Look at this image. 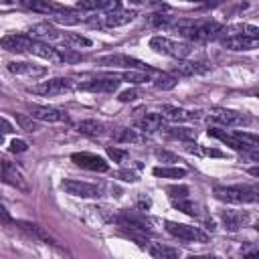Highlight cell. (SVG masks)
Wrapping results in <instances>:
<instances>
[{"mask_svg": "<svg viewBox=\"0 0 259 259\" xmlns=\"http://www.w3.org/2000/svg\"><path fill=\"white\" fill-rule=\"evenodd\" d=\"M172 30H176L186 42H206L221 34L223 26L210 18H178L172 22Z\"/></svg>", "mask_w": 259, "mask_h": 259, "instance_id": "cell-1", "label": "cell"}, {"mask_svg": "<svg viewBox=\"0 0 259 259\" xmlns=\"http://www.w3.org/2000/svg\"><path fill=\"white\" fill-rule=\"evenodd\" d=\"M111 223H115L117 227H121L123 231H130V235L140 241V247H144L142 239L138 237V233L148 235L152 231V221L142 212V210H119L115 214H111Z\"/></svg>", "mask_w": 259, "mask_h": 259, "instance_id": "cell-2", "label": "cell"}, {"mask_svg": "<svg viewBox=\"0 0 259 259\" xmlns=\"http://www.w3.org/2000/svg\"><path fill=\"white\" fill-rule=\"evenodd\" d=\"M214 198L227 204H249L257 200V188L251 184H231V186H217Z\"/></svg>", "mask_w": 259, "mask_h": 259, "instance_id": "cell-3", "label": "cell"}, {"mask_svg": "<svg viewBox=\"0 0 259 259\" xmlns=\"http://www.w3.org/2000/svg\"><path fill=\"white\" fill-rule=\"evenodd\" d=\"M150 49L158 55H166V57H172L178 61L186 59L192 53V45H188L186 40H174V38H168L162 34H156L150 38Z\"/></svg>", "mask_w": 259, "mask_h": 259, "instance_id": "cell-4", "label": "cell"}, {"mask_svg": "<svg viewBox=\"0 0 259 259\" xmlns=\"http://www.w3.org/2000/svg\"><path fill=\"white\" fill-rule=\"evenodd\" d=\"M95 63L101 65V67H113V69H125V71H144V73L154 71L144 61H140L136 57H130V55H123V53H109V55L97 57Z\"/></svg>", "mask_w": 259, "mask_h": 259, "instance_id": "cell-5", "label": "cell"}, {"mask_svg": "<svg viewBox=\"0 0 259 259\" xmlns=\"http://www.w3.org/2000/svg\"><path fill=\"white\" fill-rule=\"evenodd\" d=\"M136 10H123V8H115L109 12H103L99 16H91L87 18V24L93 28H117L123 24H130L136 18Z\"/></svg>", "mask_w": 259, "mask_h": 259, "instance_id": "cell-6", "label": "cell"}, {"mask_svg": "<svg viewBox=\"0 0 259 259\" xmlns=\"http://www.w3.org/2000/svg\"><path fill=\"white\" fill-rule=\"evenodd\" d=\"M166 233H170L174 239L184 241V243H206L208 235L200 229V227H192V225H184V223H174V221H166L164 223Z\"/></svg>", "mask_w": 259, "mask_h": 259, "instance_id": "cell-7", "label": "cell"}, {"mask_svg": "<svg viewBox=\"0 0 259 259\" xmlns=\"http://www.w3.org/2000/svg\"><path fill=\"white\" fill-rule=\"evenodd\" d=\"M61 188L77 198H99L105 190L103 184H93V182H83V180H75V178H65L61 182Z\"/></svg>", "mask_w": 259, "mask_h": 259, "instance_id": "cell-8", "label": "cell"}, {"mask_svg": "<svg viewBox=\"0 0 259 259\" xmlns=\"http://www.w3.org/2000/svg\"><path fill=\"white\" fill-rule=\"evenodd\" d=\"M208 117L221 125H227V127H243V125H249L251 123V117L247 113H241V111H235V109H227V107H214L208 111Z\"/></svg>", "mask_w": 259, "mask_h": 259, "instance_id": "cell-9", "label": "cell"}, {"mask_svg": "<svg viewBox=\"0 0 259 259\" xmlns=\"http://www.w3.org/2000/svg\"><path fill=\"white\" fill-rule=\"evenodd\" d=\"M75 85L71 79H65V77H53L49 81H40L32 87H28L30 93H36V95H42V97H51V95H63L67 91H71Z\"/></svg>", "mask_w": 259, "mask_h": 259, "instance_id": "cell-10", "label": "cell"}, {"mask_svg": "<svg viewBox=\"0 0 259 259\" xmlns=\"http://www.w3.org/2000/svg\"><path fill=\"white\" fill-rule=\"evenodd\" d=\"M79 91H91V93H113L119 87V79L115 75H105V77H95L89 81H81L75 85Z\"/></svg>", "mask_w": 259, "mask_h": 259, "instance_id": "cell-11", "label": "cell"}, {"mask_svg": "<svg viewBox=\"0 0 259 259\" xmlns=\"http://www.w3.org/2000/svg\"><path fill=\"white\" fill-rule=\"evenodd\" d=\"M28 115L32 119H38V121H47V123H63L67 121V113L59 107H51V105H36V103H30L28 105Z\"/></svg>", "mask_w": 259, "mask_h": 259, "instance_id": "cell-12", "label": "cell"}, {"mask_svg": "<svg viewBox=\"0 0 259 259\" xmlns=\"http://www.w3.org/2000/svg\"><path fill=\"white\" fill-rule=\"evenodd\" d=\"M32 42L34 40L24 32H8L0 38V47L8 53H30Z\"/></svg>", "mask_w": 259, "mask_h": 259, "instance_id": "cell-13", "label": "cell"}, {"mask_svg": "<svg viewBox=\"0 0 259 259\" xmlns=\"http://www.w3.org/2000/svg\"><path fill=\"white\" fill-rule=\"evenodd\" d=\"M71 160H73L77 166H81V168H85V170H91V172H107V170H109V164H107L101 156L91 154V152H75V154L71 156Z\"/></svg>", "mask_w": 259, "mask_h": 259, "instance_id": "cell-14", "label": "cell"}, {"mask_svg": "<svg viewBox=\"0 0 259 259\" xmlns=\"http://www.w3.org/2000/svg\"><path fill=\"white\" fill-rule=\"evenodd\" d=\"M219 219H221L223 227L227 231H231V233L241 231L243 227H247L251 223V214L247 210H221Z\"/></svg>", "mask_w": 259, "mask_h": 259, "instance_id": "cell-15", "label": "cell"}, {"mask_svg": "<svg viewBox=\"0 0 259 259\" xmlns=\"http://www.w3.org/2000/svg\"><path fill=\"white\" fill-rule=\"evenodd\" d=\"M8 71L16 77H26V79H40L47 75V67L34 65L28 61H12L8 63Z\"/></svg>", "mask_w": 259, "mask_h": 259, "instance_id": "cell-16", "label": "cell"}, {"mask_svg": "<svg viewBox=\"0 0 259 259\" xmlns=\"http://www.w3.org/2000/svg\"><path fill=\"white\" fill-rule=\"evenodd\" d=\"M28 36H30L32 40H36V42L49 45V42H53V40H59V38H61V32L55 28V24H51L49 20H45V22L32 24V26L28 28Z\"/></svg>", "mask_w": 259, "mask_h": 259, "instance_id": "cell-17", "label": "cell"}, {"mask_svg": "<svg viewBox=\"0 0 259 259\" xmlns=\"http://www.w3.org/2000/svg\"><path fill=\"white\" fill-rule=\"evenodd\" d=\"M0 180L10 184V186H16L20 190H26V180L22 176V172L16 168V164L0 158Z\"/></svg>", "mask_w": 259, "mask_h": 259, "instance_id": "cell-18", "label": "cell"}, {"mask_svg": "<svg viewBox=\"0 0 259 259\" xmlns=\"http://www.w3.org/2000/svg\"><path fill=\"white\" fill-rule=\"evenodd\" d=\"M160 115H162V119H170V121H190V119H198L200 111L178 107V105H162Z\"/></svg>", "mask_w": 259, "mask_h": 259, "instance_id": "cell-19", "label": "cell"}, {"mask_svg": "<svg viewBox=\"0 0 259 259\" xmlns=\"http://www.w3.org/2000/svg\"><path fill=\"white\" fill-rule=\"evenodd\" d=\"M221 45L229 51H251L259 45V38L245 36V34H227V36H223Z\"/></svg>", "mask_w": 259, "mask_h": 259, "instance_id": "cell-20", "label": "cell"}, {"mask_svg": "<svg viewBox=\"0 0 259 259\" xmlns=\"http://www.w3.org/2000/svg\"><path fill=\"white\" fill-rule=\"evenodd\" d=\"M28 55H36V57L47 59L51 63H61V49L59 47H53V45H45V42H36L34 40Z\"/></svg>", "mask_w": 259, "mask_h": 259, "instance_id": "cell-21", "label": "cell"}, {"mask_svg": "<svg viewBox=\"0 0 259 259\" xmlns=\"http://www.w3.org/2000/svg\"><path fill=\"white\" fill-rule=\"evenodd\" d=\"M75 8L81 10V12H87V10H105V12H109V10H115V8H121V6H119V2H113V0H79L75 4Z\"/></svg>", "mask_w": 259, "mask_h": 259, "instance_id": "cell-22", "label": "cell"}, {"mask_svg": "<svg viewBox=\"0 0 259 259\" xmlns=\"http://www.w3.org/2000/svg\"><path fill=\"white\" fill-rule=\"evenodd\" d=\"M49 20H51V24L57 22V24L73 26V24H79L81 20H85V16H83V12H77V10H73V8H65V10H61V12L53 14V16H49Z\"/></svg>", "mask_w": 259, "mask_h": 259, "instance_id": "cell-23", "label": "cell"}, {"mask_svg": "<svg viewBox=\"0 0 259 259\" xmlns=\"http://www.w3.org/2000/svg\"><path fill=\"white\" fill-rule=\"evenodd\" d=\"M206 71H208V65L198 63V61H180V63L174 67V73H176L178 77L200 75V73H206Z\"/></svg>", "mask_w": 259, "mask_h": 259, "instance_id": "cell-24", "label": "cell"}, {"mask_svg": "<svg viewBox=\"0 0 259 259\" xmlns=\"http://www.w3.org/2000/svg\"><path fill=\"white\" fill-rule=\"evenodd\" d=\"M162 115L160 113H144L140 119H138V127L140 132H146V134H154L158 130H162Z\"/></svg>", "mask_w": 259, "mask_h": 259, "instance_id": "cell-25", "label": "cell"}, {"mask_svg": "<svg viewBox=\"0 0 259 259\" xmlns=\"http://www.w3.org/2000/svg\"><path fill=\"white\" fill-rule=\"evenodd\" d=\"M148 251L154 259H180V251L176 247H170L164 243H152L148 247Z\"/></svg>", "mask_w": 259, "mask_h": 259, "instance_id": "cell-26", "label": "cell"}, {"mask_svg": "<svg viewBox=\"0 0 259 259\" xmlns=\"http://www.w3.org/2000/svg\"><path fill=\"white\" fill-rule=\"evenodd\" d=\"M208 136L210 138H217V140H221L223 144H227L229 148H233V150H237V152H247L245 150V146L235 138V134H229V132H225V130H217V127H210L208 130Z\"/></svg>", "mask_w": 259, "mask_h": 259, "instance_id": "cell-27", "label": "cell"}, {"mask_svg": "<svg viewBox=\"0 0 259 259\" xmlns=\"http://www.w3.org/2000/svg\"><path fill=\"white\" fill-rule=\"evenodd\" d=\"M18 227L26 233V235H30L32 239H38V241H45V243H53L55 245V239L42 229V227H38L36 223H28V221H20L18 223Z\"/></svg>", "mask_w": 259, "mask_h": 259, "instance_id": "cell-28", "label": "cell"}, {"mask_svg": "<svg viewBox=\"0 0 259 259\" xmlns=\"http://www.w3.org/2000/svg\"><path fill=\"white\" fill-rule=\"evenodd\" d=\"M113 140H115V142H121V144H142V142H144V136L140 134V130L119 127V130L113 134Z\"/></svg>", "mask_w": 259, "mask_h": 259, "instance_id": "cell-29", "label": "cell"}, {"mask_svg": "<svg viewBox=\"0 0 259 259\" xmlns=\"http://www.w3.org/2000/svg\"><path fill=\"white\" fill-rule=\"evenodd\" d=\"M26 8H30V10H36V12H45V14H49V16H53V14H57V12H61V10H65L67 6H61V4H55V2H40V0H32V2H22Z\"/></svg>", "mask_w": 259, "mask_h": 259, "instance_id": "cell-30", "label": "cell"}, {"mask_svg": "<svg viewBox=\"0 0 259 259\" xmlns=\"http://www.w3.org/2000/svg\"><path fill=\"white\" fill-rule=\"evenodd\" d=\"M61 40L65 42L67 49H73V51L85 49V47H91V45H93L91 38H87V36H83V34H77V32H67V34L61 36Z\"/></svg>", "mask_w": 259, "mask_h": 259, "instance_id": "cell-31", "label": "cell"}, {"mask_svg": "<svg viewBox=\"0 0 259 259\" xmlns=\"http://www.w3.org/2000/svg\"><path fill=\"white\" fill-rule=\"evenodd\" d=\"M77 132H81L85 136H101L105 132V123H101L97 119H83L77 123Z\"/></svg>", "mask_w": 259, "mask_h": 259, "instance_id": "cell-32", "label": "cell"}, {"mask_svg": "<svg viewBox=\"0 0 259 259\" xmlns=\"http://www.w3.org/2000/svg\"><path fill=\"white\" fill-rule=\"evenodd\" d=\"M186 168H180V166H156L152 170L154 176L158 178H184L186 176Z\"/></svg>", "mask_w": 259, "mask_h": 259, "instance_id": "cell-33", "label": "cell"}, {"mask_svg": "<svg viewBox=\"0 0 259 259\" xmlns=\"http://www.w3.org/2000/svg\"><path fill=\"white\" fill-rule=\"evenodd\" d=\"M166 132V138H170V140H182V142H192L194 140V136H196V132L194 130H190V127H178V125H174V127H164Z\"/></svg>", "mask_w": 259, "mask_h": 259, "instance_id": "cell-34", "label": "cell"}, {"mask_svg": "<svg viewBox=\"0 0 259 259\" xmlns=\"http://www.w3.org/2000/svg\"><path fill=\"white\" fill-rule=\"evenodd\" d=\"M172 206H174V208H178L180 212L188 214V217H200L198 204H196L190 196H186V198H178V200H172Z\"/></svg>", "mask_w": 259, "mask_h": 259, "instance_id": "cell-35", "label": "cell"}, {"mask_svg": "<svg viewBox=\"0 0 259 259\" xmlns=\"http://www.w3.org/2000/svg\"><path fill=\"white\" fill-rule=\"evenodd\" d=\"M115 77H117V79H123V81H127V83H134V85H140V83L150 81V75L144 73V71H123V73H119V75H115Z\"/></svg>", "mask_w": 259, "mask_h": 259, "instance_id": "cell-36", "label": "cell"}, {"mask_svg": "<svg viewBox=\"0 0 259 259\" xmlns=\"http://www.w3.org/2000/svg\"><path fill=\"white\" fill-rule=\"evenodd\" d=\"M166 192H168L170 202H172V200H178V198H186V196H190V188H188L186 184H174V186H168Z\"/></svg>", "mask_w": 259, "mask_h": 259, "instance_id": "cell-37", "label": "cell"}, {"mask_svg": "<svg viewBox=\"0 0 259 259\" xmlns=\"http://www.w3.org/2000/svg\"><path fill=\"white\" fill-rule=\"evenodd\" d=\"M178 83V79L174 77V75H168V73H162V75H158L156 79H154V87L156 89H172L174 85Z\"/></svg>", "mask_w": 259, "mask_h": 259, "instance_id": "cell-38", "label": "cell"}, {"mask_svg": "<svg viewBox=\"0 0 259 259\" xmlns=\"http://www.w3.org/2000/svg\"><path fill=\"white\" fill-rule=\"evenodd\" d=\"M148 22L158 26V28H172V16H166V14H150L148 16Z\"/></svg>", "mask_w": 259, "mask_h": 259, "instance_id": "cell-39", "label": "cell"}, {"mask_svg": "<svg viewBox=\"0 0 259 259\" xmlns=\"http://www.w3.org/2000/svg\"><path fill=\"white\" fill-rule=\"evenodd\" d=\"M59 49H61V63H79L83 59L81 53L73 49H67V47H59Z\"/></svg>", "mask_w": 259, "mask_h": 259, "instance_id": "cell-40", "label": "cell"}, {"mask_svg": "<svg viewBox=\"0 0 259 259\" xmlns=\"http://www.w3.org/2000/svg\"><path fill=\"white\" fill-rule=\"evenodd\" d=\"M107 156H109L113 162H117V164H123V162H127V158H130V154H127L125 150H119V148H115V146H107Z\"/></svg>", "mask_w": 259, "mask_h": 259, "instance_id": "cell-41", "label": "cell"}, {"mask_svg": "<svg viewBox=\"0 0 259 259\" xmlns=\"http://www.w3.org/2000/svg\"><path fill=\"white\" fill-rule=\"evenodd\" d=\"M154 156H156L160 162H164V164H174V162H180V158H178L176 154L168 152V150H156V152H154Z\"/></svg>", "mask_w": 259, "mask_h": 259, "instance_id": "cell-42", "label": "cell"}, {"mask_svg": "<svg viewBox=\"0 0 259 259\" xmlns=\"http://www.w3.org/2000/svg\"><path fill=\"white\" fill-rule=\"evenodd\" d=\"M241 253H243V259H259V251H257V245L255 243H247L241 247Z\"/></svg>", "mask_w": 259, "mask_h": 259, "instance_id": "cell-43", "label": "cell"}, {"mask_svg": "<svg viewBox=\"0 0 259 259\" xmlns=\"http://www.w3.org/2000/svg\"><path fill=\"white\" fill-rule=\"evenodd\" d=\"M138 95H140L138 89H127V91H121V93L117 95V99H119L121 103H127V101H136Z\"/></svg>", "mask_w": 259, "mask_h": 259, "instance_id": "cell-44", "label": "cell"}, {"mask_svg": "<svg viewBox=\"0 0 259 259\" xmlns=\"http://www.w3.org/2000/svg\"><path fill=\"white\" fill-rule=\"evenodd\" d=\"M28 150V144L24 142V140H12L10 142V152H16V154H20V152H26Z\"/></svg>", "mask_w": 259, "mask_h": 259, "instance_id": "cell-45", "label": "cell"}, {"mask_svg": "<svg viewBox=\"0 0 259 259\" xmlns=\"http://www.w3.org/2000/svg\"><path fill=\"white\" fill-rule=\"evenodd\" d=\"M30 119H32V117H30ZM30 119H26L24 115H16V121L22 125V130H26V132H34L36 125H34V121H30Z\"/></svg>", "mask_w": 259, "mask_h": 259, "instance_id": "cell-46", "label": "cell"}, {"mask_svg": "<svg viewBox=\"0 0 259 259\" xmlns=\"http://www.w3.org/2000/svg\"><path fill=\"white\" fill-rule=\"evenodd\" d=\"M117 178H121V180H125V182H136V180H138V174H136L134 170H119V172H117Z\"/></svg>", "mask_w": 259, "mask_h": 259, "instance_id": "cell-47", "label": "cell"}, {"mask_svg": "<svg viewBox=\"0 0 259 259\" xmlns=\"http://www.w3.org/2000/svg\"><path fill=\"white\" fill-rule=\"evenodd\" d=\"M12 132H14V125L6 117L0 115V134H12Z\"/></svg>", "mask_w": 259, "mask_h": 259, "instance_id": "cell-48", "label": "cell"}, {"mask_svg": "<svg viewBox=\"0 0 259 259\" xmlns=\"http://www.w3.org/2000/svg\"><path fill=\"white\" fill-rule=\"evenodd\" d=\"M12 223V217H10V212L0 204V225H10Z\"/></svg>", "mask_w": 259, "mask_h": 259, "instance_id": "cell-49", "label": "cell"}, {"mask_svg": "<svg viewBox=\"0 0 259 259\" xmlns=\"http://www.w3.org/2000/svg\"><path fill=\"white\" fill-rule=\"evenodd\" d=\"M200 156H214V158H223L225 154L221 152V150H217V148H202V154Z\"/></svg>", "mask_w": 259, "mask_h": 259, "instance_id": "cell-50", "label": "cell"}, {"mask_svg": "<svg viewBox=\"0 0 259 259\" xmlns=\"http://www.w3.org/2000/svg\"><path fill=\"white\" fill-rule=\"evenodd\" d=\"M188 259H223V257H217V255H192Z\"/></svg>", "mask_w": 259, "mask_h": 259, "instance_id": "cell-51", "label": "cell"}, {"mask_svg": "<svg viewBox=\"0 0 259 259\" xmlns=\"http://www.w3.org/2000/svg\"><path fill=\"white\" fill-rule=\"evenodd\" d=\"M0 144H2V134H0Z\"/></svg>", "mask_w": 259, "mask_h": 259, "instance_id": "cell-52", "label": "cell"}]
</instances>
